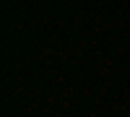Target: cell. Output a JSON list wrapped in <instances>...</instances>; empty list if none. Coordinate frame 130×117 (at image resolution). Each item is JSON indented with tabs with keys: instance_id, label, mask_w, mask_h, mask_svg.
I'll use <instances>...</instances> for the list:
<instances>
[]
</instances>
